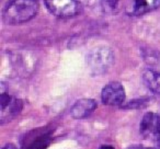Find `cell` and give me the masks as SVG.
Here are the masks:
<instances>
[{
	"mask_svg": "<svg viewBox=\"0 0 160 149\" xmlns=\"http://www.w3.org/2000/svg\"><path fill=\"white\" fill-rule=\"evenodd\" d=\"M103 9L108 12L123 11L128 16H142L157 9L160 0H102Z\"/></svg>",
	"mask_w": 160,
	"mask_h": 149,
	"instance_id": "7a4b0ae2",
	"label": "cell"
},
{
	"mask_svg": "<svg viewBox=\"0 0 160 149\" xmlns=\"http://www.w3.org/2000/svg\"><path fill=\"white\" fill-rule=\"evenodd\" d=\"M129 149H156V148H147V147H144V146H133Z\"/></svg>",
	"mask_w": 160,
	"mask_h": 149,
	"instance_id": "8fae6325",
	"label": "cell"
},
{
	"mask_svg": "<svg viewBox=\"0 0 160 149\" xmlns=\"http://www.w3.org/2000/svg\"><path fill=\"white\" fill-rule=\"evenodd\" d=\"M2 149H17V148H16V146H14V145H12V144H8V145H6V146L3 147Z\"/></svg>",
	"mask_w": 160,
	"mask_h": 149,
	"instance_id": "7c38bea8",
	"label": "cell"
},
{
	"mask_svg": "<svg viewBox=\"0 0 160 149\" xmlns=\"http://www.w3.org/2000/svg\"><path fill=\"white\" fill-rule=\"evenodd\" d=\"M22 109V103L19 99L7 94L2 91L1 93V122L5 123L11 121Z\"/></svg>",
	"mask_w": 160,
	"mask_h": 149,
	"instance_id": "52a82bcc",
	"label": "cell"
},
{
	"mask_svg": "<svg viewBox=\"0 0 160 149\" xmlns=\"http://www.w3.org/2000/svg\"><path fill=\"white\" fill-rule=\"evenodd\" d=\"M97 109V102L92 99H81L72 105L70 114L76 120L86 118Z\"/></svg>",
	"mask_w": 160,
	"mask_h": 149,
	"instance_id": "ba28073f",
	"label": "cell"
},
{
	"mask_svg": "<svg viewBox=\"0 0 160 149\" xmlns=\"http://www.w3.org/2000/svg\"><path fill=\"white\" fill-rule=\"evenodd\" d=\"M38 8V0H10L3 9V21L11 25L28 22L36 16Z\"/></svg>",
	"mask_w": 160,
	"mask_h": 149,
	"instance_id": "6da1fadb",
	"label": "cell"
},
{
	"mask_svg": "<svg viewBox=\"0 0 160 149\" xmlns=\"http://www.w3.org/2000/svg\"><path fill=\"white\" fill-rule=\"evenodd\" d=\"M144 57L146 62L148 64L149 69H152L158 72H160V54L159 53H152L151 51L147 52L144 54Z\"/></svg>",
	"mask_w": 160,
	"mask_h": 149,
	"instance_id": "30bf717a",
	"label": "cell"
},
{
	"mask_svg": "<svg viewBox=\"0 0 160 149\" xmlns=\"http://www.w3.org/2000/svg\"><path fill=\"white\" fill-rule=\"evenodd\" d=\"M102 102L107 105H120L125 100L124 87L120 82H111L107 85L101 93Z\"/></svg>",
	"mask_w": 160,
	"mask_h": 149,
	"instance_id": "8992f818",
	"label": "cell"
},
{
	"mask_svg": "<svg viewBox=\"0 0 160 149\" xmlns=\"http://www.w3.org/2000/svg\"><path fill=\"white\" fill-rule=\"evenodd\" d=\"M142 79L145 85L150 91L156 94H160V72L148 68L144 71Z\"/></svg>",
	"mask_w": 160,
	"mask_h": 149,
	"instance_id": "9c48e42d",
	"label": "cell"
},
{
	"mask_svg": "<svg viewBox=\"0 0 160 149\" xmlns=\"http://www.w3.org/2000/svg\"><path fill=\"white\" fill-rule=\"evenodd\" d=\"M100 149H114L113 146H110V145H103L100 147Z\"/></svg>",
	"mask_w": 160,
	"mask_h": 149,
	"instance_id": "4fadbf2b",
	"label": "cell"
},
{
	"mask_svg": "<svg viewBox=\"0 0 160 149\" xmlns=\"http://www.w3.org/2000/svg\"><path fill=\"white\" fill-rule=\"evenodd\" d=\"M114 64V54L111 48L100 46L92 49L87 56V65L93 75H102L107 72Z\"/></svg>",
	"mask_w": 160,
	"mask_h": 149,
	"instance_id": "3957f363",
	"label": "cell"
},
{
	"mask_svg": "<svg viewBox=\"0 0 160 149\" xmlns=\"http://www.w3.org/2000/svg\"><path fill=\"white\" fill-rule=\"evenodd\" d=\"M142 135L147 139H160V116L153 112L146 113L139 125Z\"/></svg>",
	"mask_w": 160,
	"mask_h": 149,
	"instance_id": "5b68a950",
	"label": "cell"
},
{
	"mask_svg": "<svg viewBox=\"0 0 160 149\" xmlns=\"http://www.w3.org/2000/svg\"><path fill=\"white\" fill-rule=\"evenodd\" d=\"M52 14L62 19L77 16L81 10V0H44Z\"/></svg>",
	"mask_w": 160,
	"mask_h": 149,
	"instance_id": "277c9868",
	"label": "cell"
}]
</instances>
